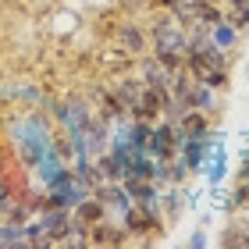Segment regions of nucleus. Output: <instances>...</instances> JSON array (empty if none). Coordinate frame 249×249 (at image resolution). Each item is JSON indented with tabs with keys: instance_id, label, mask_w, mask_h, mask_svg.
<instances>
[{
	"instance_id": "obj_1",
	"label": "nucleus",
	"mask_w": 249,
	"mask_h": 249,
	"mask_svg": "<svg viewBox=\"0 0 249 249\" xmlns=\"http://www.w3.org/2000/svg\"><path fill=\"white\" fill-rule=\"evenodd\" d=\"M15 135H18V153H21V160H25L29 167H36L39 164V157L53 146V139H50V132L43 128V121H39V114H32V118H25L15 128Z\"/></svg>"
},
{
	"instance_id": "obj_2",
	"label": "nucleus",
	"mask_w": 249,
	"mask_h": 249,
	"mask_svg": "<svg viewBox=\"0 0 249 249\" xmlns=\"http://www.w3.org/2000/svg\"><path fill=\"white\" fill-rule=\"evenodd\" d=\"M39 228L47 231L50 242H68V239H71V231H75L71 210H64V207H47V210H39Z\"/></svg>"
},
{
	"instance_id": "obj_3",
	"label": "nucleus",
	"mask_w": 249,
	"mask_h": 249,
	"mask_svg": "<svg viewBox=\"0 0 249 249\" xmlns=\"http://www.w3.org/2000/svg\"><path fill=\"white\" fill-rule=\"evenodd\" d=\"M185 29L182 25H171V21H157L153 25V50L157 53H185Z\"/></svg>"
},
{
	"instance_id": "obj_4",
	"label": "nucleus",
	"mask_w": 249,
	"mask_h": 249,
	"mask_svg": "<svg viewBox=\"0 0 249 249\" xmlns=\"http://www.w3.org/2000/svg\"><path fill=\"white\" fill-rule=\"evenodd\" d=\"M53 114L64 121L68 135H82V132H86V124L93 121V110H89L82 100H64V104H57V110H53Z\"/></svg>"
},
{
	"instance_id": "obj_5",
	"label": "nucleus",
	"mask_w": 249,
	"mask_h": 249,
	"mask_svg": "<svg viewBox=\"0 0 249 249\" xmlns=\"http://www.w3.org/2000/svg\"><path fill=\"white\" fill-rule=\"evenodd\" d=\"M146 150H150L157 160H171L175 150H178V128L167 124V121L153 124V135H150V146H146Z\"/></svg>"
},
{
	"instance_id": "obj_6",
	"label": "nucleus",
	"mask_w": 249,
	"mask_h": 249,
	"mask_svg": "<svg viewBox=\"0 0 249 249\" xmlns=\"http://www.w3.org/2000/svg\"><path fill=\"white\" fill-rule=\"evenodd\" d=\"M121 224H124V231H132V235H146V231L157 228V210H150V207H128L121 213Z\"/></svg>"
},
{
	"instance_id": "obj_7",
	"label": "nucleus",
	"mask_w": 249,
	"mask_h": 249,
	"mask_svg": "<svg viewBox=\"0 0 249 249\" xmlns=\"http://www.w3.org/2000/svg\"><path fill=\"white\" fill-rule=\"evenodd\" d=\"M71 221H75V228H93L96 221H104V203H100L96 196H86L78 207H71Z\"/></svg>"
},
{
	"instance_id": "obj_8",
	"label": "nucleus",
	"mask_w": 249,
	"mask_h": 249,
	"mask_svg": "<svg viewBox=\"0 0 249 249\" xmlns=\"http://www.w3.org/2000/svg\"><path fill=\"white\" fill-rule=\"evenodd\" d=\"M36 171H39V182H43V185L50 189V185L57 182L61 175H68V167H64V157H61V153H57V150H53V146H50V150H47V153L39 157Z\"/></svg>"
},
{
	"instance_id": "obj_9",
	"label": "nucleus",
	"mask_w": 249,
	"mask_h": 249,
	"mask_svg": "<svg viewBox=\"0 0 249 249\" xmlns=\"http://www.w3.org/2000/svg\"><path fill=\"white\" fill-rule=\"evenodd\" d=\"M124 239H128L124 224H104V221H96L93 228H89V242H96V246H118Z\"/></svg>"
},
{
	"instance_id": "obj_10",
	"label": "nucleus",
	"mask_w": 249,
	"mask_h": 249,
	"mask_svg": "<svg viewBox=\"0 0 249 249\" xmlns=\"http://www.w3.org/2000/svg\"><path fill=\"white\" fill-rule=\"evenodd\" d=\"M207 110H185L182 114V124H178V142L189 139V135H207Z\"/></svg>"
},
{
	"instance_id": "obj_11",
	"label": "nucleus",
	"mask_w": 249,
	"mask_h": 249,
	"mask_svg": "<svg viewBox=\"0 0 249 249\" xmlns=\"http://www.w3.org/2000/svg\"><path fill=\"white\" fill-rule=\"evenodd\" d=\"M142 86H171V71H167V68L160 64V61H142Z\"/></svg>"
},
{
	"instance_id": "obj_12",
	"label": "nucleus",
	"mask_w": 249,
	"mask_h": 249,
	"mask_svg": "<svg viewBox=\"0 0 249 249\" xmlns=\"http://www.w3.org/2000/svg\"><path fill=\"white\" fill-rule=\"evenodd\" d=\"M207 160H210V157H207ZM203 171H207L210 185H221V178L228 175V157H224V146H221V142H213V160L203 167Z\"/></svg>"
},
{
	"instance_id": "obj_13",
	"label": "nucleus",
	"mask_w": 249,
	"mask_h": 249,
	"mask_svg": "<svg viewBox=\"0 0 249 249\" xmlns=\"http://www.w3.org/2000/svg\"><path fill=\"white\" fill-rule=\"evenodd\" d=\"M213 93H217V89H210L207 82L192 86V110H207V114H210L213 104H217V96H213Z\"/></svg>"
},
{
	"instance_id": "obj_14",
	"label": "nucleus",
	"mask_w": 249,
	"mask_h": 249,
	"mask_svg": "<svg viewBox=\"0 0 249 249\" xmlns=\"http://www.w3.org/2000/svg\"><path fill=\"white\" fill-rule=\"evenodd\" d=\"M210 39L217 43L221 50H228L235 39H239V29L231 25V21H217V25H210Z\"/></svg>"
},
{
	"instance_id": "obj_15",
	"label": "nucleus",
	"mask_w": 249,
	"mask_h": 249,
	"mask_svg": "<svg viewBox=\"0 0 249 249\" xmlns=\"http://www.w3.org/2000/svg\"><path fill=\"white\" fill-rule=\"evenodd\" d=\"M121 43H124V50H128V53H142L146 50V36L135 25H121Z\"/></svg>"
},
{
	"instance_id": "obj_16",
	"label": "nucleus",
	"mask_w": 249,
	"mask_h": 249,
	"mask_svg": "<svg viewBox=\"0 0 249 249\" xmlns=\"http://www.w3.org/2000/svg\"><path fill=\"white\" fill-rule=\"evenodd\" d=\"M224 246H249V231L242 228V224H239V228H231V231H224V239H221Z\"/></svg>"
},
{
	"instance_id": "obj_17",
	"label": "nucleus",
	"mask_w": 249,
	"mask_h": 249,
	"mask_svg": "<svg viewBox=\"0 0 249 249\" xmlns=\"http://www.w3.org/2000/svg\"><path fill=\"white\" fill-rule=\"evenodd\" d=\"M203 82H207L210 89H224V86H228V75H224V68H213V71L203 78Z\"/></svg>"
},
{
	"instance_id": "obj_18",
	"label": "nucleus",
	"mask_w": 249,
	"mask_h": 249,
	"mask_svg": "<svg viewBox=\"0 0 249 249\" xmlns=\"http://www.w3.org/2000/svg\"><path fill=\"white\" fill-rule=\"evenodd\" d=\"M53 150H57V153L64 157V160H68V157L75 153V142H71V135H68V139H64V135H61V139H53Z\"/></svg>"
},
{
	"instance_id": "obj_19",
	"label": "nucleus",
	"mask_w": 249,
	"mask_h": 249,
	"mask_svg": "<svg viewBox=\"0 0 249 249\" xmlns=\"http://www.w3.org/2000/svg\"><path fill=\"white\" fill-rule=\"evenodd\" d=\"M228 21H231V25H235V29H239V32H242V29L249 25V7H235V15H231Z\"/></svg>"
},
{
	"instance_id": "obj_20",
	"label": "nucleus",
	"mask_w": 249,
	"mask_h": 249,
	"mask_svg": "<svg viewBox=\"0 0 249 249\" xmlns=\"http://www.w3.org/2000/svg\"><path fill=\"white\" fill-rule=\"evenodd\" d=\"M246 203H249V178H246V185L231 192V207H246Z\"/></svg>"
},
{
	"instance_id": "obj_21",
	"label": "nucleus",
	"mask_w": 249,
	"mask_h": 249,
	"mask_svg": "<svg viewBox=\"0 0 249 249\" xmlns=\"http://www.w3.org/2000/svg\"><path fill=\"white\" fill-rule=\"evenodd\" d=\"M189 246H192V249H203V246H207V235H203V228L189 235Z\"/></svg>"
},
{
	"instance_id": "obj_22",
	"label": "nucleus",
	"mask_w": 249,
	"mask_h": 249,
	"mask_svg": "<svg viewBox=\"0 0 249 249\" xmlns=\"http://www.w3.org/2000/svg\"><path fill=\"white\" fill-rule=\"evenodd\" d=\"M150 4H153V7H164V11H171V7L178 4V0H150Z\"/></svg>"
},
{
	"instance_id": "obj_23",
	"label": "nucleus",
	"mask_w": 249,
	"mask_h": 249,
	"mask_svg": "<svg viewBox=\"0 0 249 249\" xmlns=\"http://www.w3.org/2000/svg\"><path fill=\"white\" fill-rule=\"evenodd\" d=\"M231 4H235V7H249V0H231Z\"/></svg>"
},
{
	"instance_id": "obj_24",
	"label": "nucleus",
	"mask_w": 249,
	"mask_h": 249,
	"mask_svg": "<svg viewBox=\"0 0 249 249\" xmlns=\"http://www.w3.org/2000/svg\"><path fill=\"white\" fill-rule=\"evenodd\" d=\"M199 4H217V0H199Z\"/></svg>"
},
{
	"instance_id": "obj_25",
	"label": "nucleus",
	"mask_w": 249,
	"mask_h": 249,
	"mask_svg": "<svg viewBox=\"0 0 249 249\" xmlns=\"http://www.w3.org/2000/svg\"><path fill=\"white\" fill-rule=\"evenodd\" d=\"M246 75H249V68H246Z\"/></svg>"
}]
</instances>
